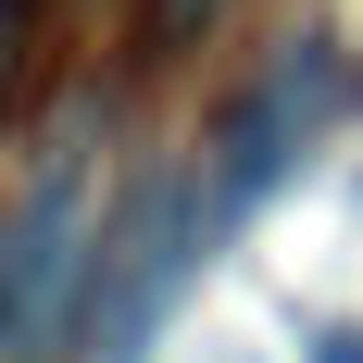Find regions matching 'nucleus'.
Returning <instances> with one entry per match:
<instances>
[{
    "label": "nucleus",
    "mask_w": 363,
    "mask_h": 363,
    "mask_svg": "<svg viewBox=\"0 0 363 363\" xmlns=\"http://www.w3.org/2000/svg\"><path fill=\"white\" fill-rule=\"evenodd\" d=\"M213 188L188 176H150L125 213L88 238V263H75V363H138L150 338H163V313H176V289L201 276V238H213Z\"/></svg>",
    "instance_id": "f257e3e1"
},
{
    "label": "nucleus",
    "mask_w": 363,
    "mask_h": 363,
    "mask_svg": "<svg viewBox=\"0 0 363 363\" xmlns=\"http://www.w3.org/2000/svg\"><path fill=\"white\" fill-rule=\"evenodd\" d=\"M326 101H338V50H326V38H289V50L251 75V101L225 113V138H213V213L225 225L301 163V125H313Z\"/></svg>",
    "instance_id": "f03ea898"
},
{
    "label": "nucleus",
    "mask_w": 363,
    "mask_h": 363,
    "mask_svg": "<svg viewBox=\"0 0 363 363\" xmlns=\"http://www.w3.org/2000/svg\"><path fill=\"white\" fill-rule=\"evenodd\" d=\"M75 263H88V176L63 163L0 213V351L50 338V301L75 289Z\"/></svg>",
    "instance_id": "7ed1b4c3"
},
{
    "label": "nucleus",
    "mask_w": 363,
    "mask_h": 363,
    "mask_svg": "<svg viewBox=\"0 0 363 363\" xmlns=\"http://www.w3.org/2000/svg\"><path fill=\"white\" fill-rule=\"evenodd\" d=\"M38 38H50V0H0V113L26 101V75H38Z\"/></svg>",
    "instance_id": "20e7f679"
},
{
    "label": "nucleus",
    "mask_w": 363,
    "mask_h": 363,
    "mask_svg": "<svg viewBox=\"0 0 363 363\" xmlns=\"http://www.w3.org/2000/svg\"><path fill=\"white\" fill-rule=\"evenodd\" d=\"M188 26H213V0H150V13H138V63H176Z\"/></svg>",
    "instance_id": "39448f33"
},
{
    "label": "nucleus",
    "mask_w": 363,
    "mask_h": 363,
    "mask_svg": "<svg viewBox=\"0 0 363 363\" xmlns=\"http://www.w3.org/2000/svg\"><path fill=\"white\" fill-rule=\"evenodd\" d=\"M301 351H313V363H363V326H313Z\"/></svg>",
    "instance_id": "423d86ee"
}]
</instances>
